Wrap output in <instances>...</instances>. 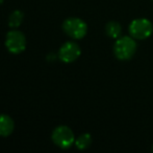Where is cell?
<instances>
[{"label": "cell", "mask_w": 153, "mask_h": 153, "mask_svg": "<svg viewBox=\"0 0 153 153\" xmlns=\"http://www.w3.org/2000/svg\"><path fill=\"white\" fill-rule=\"evenodd\" d=\"M5 46L10 53L15 55L22 53L26 47V39L24 34L16 29L8 32L5 39Z\"/></svg>", "instance_id": "cell-5"}, {"label": "cell", "mask_w": 153, "mask_h": 153, "mask_svg": "<svg viewBox=\"0 0 153 153\" xmlns=\"http://www.w3.org/2000/svg\"><path fill=\"white\" fill-rule=\"evenodd\" d=\"M52 142L62 149H69L75 144V136L73 131L68 126H59L52 132Z\"/></svg>", "instance_id": "cell-4"}, {"label": "cell", "mask_w": 153, "mask_h": 153, "mask_svg": "<svg viewBox=\"0 0 153 153\" xmlns=\"http://www.w3.org/2000/svg\"><path fill=\"white\" fill-rule=\"evenodd\" d=\"M152 151H153V146H152Z\"/></svg>", "instance_id": "cell-12"}, {"label": "cell", "mask_w": 153, "mask_h": 153, "mask_svg": "<svg viewBox=\"0 0 153 153\" xmlns=\"http://www.w3.org/2000/svg\"><path fill=\"white\" fill-rule=\"evenodd\" d=\"M135 51H137V43L134 41V38H132L131 36L119 37L114 45V54L116 58L121 61L130 60L134 56Z\"/></svg>", "instance_id": "cell-1"}, {"label": "cell", "mask_w": 153, "mask_h": 153, "mask_svg": "<svg viewBox=\"0 0 153 153\" xmlns=\"http://www.w3.org/2000/svg\"><path fill=\"white\" fill-rule=\"evenodd\" d=\"M81 54L79 45L75 42H66L62 44L59 50V57L65 63H72L76 61Z\"/></svg>", "instance_id": "cell-6"}, {"label": "cell", "mask_w": 153, "mask_h": 153, "mask_svg": "<svg viewBox=\"0 0 153 153\" xmlns=\"http://www.w3.org/2000/svg\"><path fill=\"white\" fill-rule=\"evenodd\" d=\"M105 33L109 38L118 39L122 34V27L121 24L116 21H111L105 26Z\"/></svg>", "instance_id": "cell-8"}, {"label": "cell", "mask_w": 153, "mask_h": 153, "mask_svg": "<svg viewBox=\"0 0 153 153\" xmlns=\"http://www.w3.org/2000/svg\"><path fill=\"white\" fill-rule=\"evenodd\" d=\"M92 144V136L90 133H83V134L79 135L76 139H75V146L77 149L79 150H85L90 147Z\"/></svg>", "instance_id": "cell-9"}, {"label": "cell", "mask_w": 153, "mask_h": 153, "mask_svg": "<svg viewBox=\"0 0 153 153\" xmlns=\"http://www.w3.org/2000/svg\"><path fill=\"white\" fill-rule=\"evenodd\" d=\"M15 124L12 118L6 115H0V136L6 137L14 131Z\"/></svg>", "instance_id": "cell-7"}, {"label": "cell", "mask_w": 153, "mask_h": 153, "mask_svg": "<svg viewBox=\"0 0 153 153\" xmlns=\"http://www.w3.org/2000/svg\"><path fill=\"white\" fill-rule=\"evenodd\" d=\"M62 29L69 37L79 40L82 39L88 33V25L80 18H68L62 23Z\"/></svg>", "instance_id": "cell-3"}, {"label": "cell", "mask_w": 153, "mask_h": 153, "mask_svg": "<svg viewBox=\"0 0 153 153\" xmlns=\"http://www.w3.org/2000/svg\"><path fill=\"white\" fill-rule=\"evenodd\" d=\"M23 18H24V15H23V13L21 11H14L10 15V18H8V25H10V27H12V29L19 27L21 25V23H22Z\"/></svg>", "instance_id": "cell-10"}, {"label": "cell", "mask_w": 153, "mask_h": 153, "mask_svg": "<svg viewBox=\"0 0 153 153\" xmlns=\"http://www.w3.org/2000/svg\"><path fill=\"white\" fill-rule=\"evenodd\" d=\"M2 2H3V0H0V4H1V3H2Z\"/></svg>", "instance_id": "cell-11"}, {"label": "cell", "mask_w": 153, "mask_h": 153, "mask_svg": "<svg viewBox=\"0 0 153 153\" xmlns=\"http://www.w3.org/2000/svg\"><path fill=\"white\" fill-rule=\"evenodd\" d=\"M129 35L137 40H144L151 36L153 32V25L148 19L137 18L134 19L129 24Z\"/></svg>", "instance_id": "cell-2"}]
</instances>
